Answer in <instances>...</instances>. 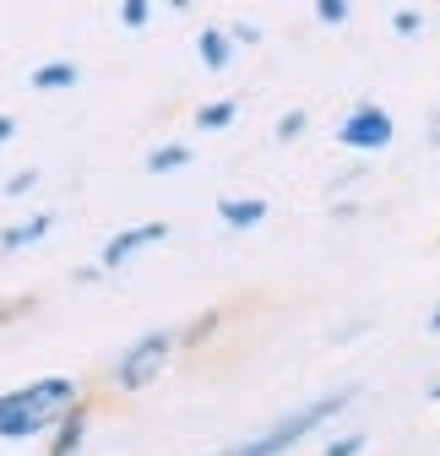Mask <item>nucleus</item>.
Masks as SVG:
<instances>
[{
	"mask_svg": "<svg viewBox=\"0 0 440 456\" xmlns=\"http://www.w3.org/2000/svg\"><path fill=\"white\" fill-rule=\"evenodd\" d=\"M71 403H82L71 375H44V380H28L17 391H0V440L49 435Z\"/></svg>",
	"mask_w": 440,
	"mask_h": 456,
	"instance_id": "f257e3e1",
	"label": "nucleus"
},
{
	"mask_svg": "<svg viewBox=\"0 0 440 456\" xmlns=\"http://www.w3.org/2000/svg\"><path fill=\"white\" fill-rule=\"evenodd\" d=\"M354 403V386H338V391H326V396H315L310 408H299V413H289V419H278L272 429H261L256 440H245V445H229V451H217V456H289L305 435H315L321 424H332L343 408Z\"/></svg>",
	"mask_w": 440,
	"mask_h": 456,
	"instance_id": "f03ea898",
	"label": "nucleus"
},
{
	"mask_svg": "<svg viewBox=\"0 0 440 456\" xmlns=\"http://www.w3.org/2000/svg\"><path fill=\"white\" fill-rule=\"evenodd\" d=\"M169 354H175V337L169 331H147V337H136L131 348L120 354V364L109 370V380H115V391H147L163 375Z\"/></svg>",
	"mask_w": 440,
	"mask_h": 456,
	"instance_id": "7ed1b4c3",
	"label": "nucleus"
},
{
	"mask_svg": "<svg viewBox=\"0 0 440 456\" xmlns=\"http://www.w3.org/2000/svg\"><path fill=\"white\" fill-rule=\"evenodd\" d=\"M397 142V120L380 103H354L338 120V147L348 152H387Z\"/></svg>",
	"mask_w": 440,
	"mask_h": 456,
	"instance_id": "20e7f679",
	"label": "nucleus"
},
{
	"mask_svg": "<svg viewBox=\"0 0 440 456\" xmlns=\"http://www.w3.org/2000/svg\"><path fill=\"white\" fill-rule=\"evenodd\" d=\"M169 240V223H136V228H120L115 240H109L103 250H98V272H120L126 261H136L142 250H152V245H163Z\"/></svg>",
	"mask_w": 440,
	"mask_h": 456,
	"instance_id": "39448f33",
	"label": "nucleus"
},
{
	"mask_svg": "<svg viewBox=\"0 0 440 456\" xmlns=\"http://www.w3.org/2000/svg\"><path fill=\"white\" fill-rule=\"evenodd\" d=\"M82 435H87V408L71 403V408L61 413V424H54V445H49V456H82Z\"/></svg>",
	"mask_w": 440,
	"mask_h": 456,
	"instance_id": "423d86ee",
	"label": "nucleus"
},
{
	"mask_svg": "<svg viewBox=\"0 0 440 456\" xmlns=\"http://www.w3.org/2000/svg\"><path fill=\"white\" fill-rule=\"evenodd\" d=\"M217 223L224 228H261L266 223V201L261 196H224L217 201Z\"/></svg>",
	"mask_w": 440,
	"mask_h": 456,
	"instance_id": "0eeeda50",
	"label": "nucleus"
},
{
	"mask_svg": "<svg viewBox=\"0 0 440 456\" xmlns=\"http://www.w3.org/2000/svg\"><path fill=\"white\" fill-rule=\"evenodd\" d=\"M33 93H71L77 82H82V66L77 61H44V66H33Z\"/></svg>",
	"mask_w": 440,
	"mask_h": 456,
	"instance_id": "6e6552de",
	"label": "nucleus"
},
{
	"mask_svg": "<svg viewBox=\"0 0 440 456\" xmlns=\"http://www.w3.org/2000/svg\"><path fill=\"white\" fill-rule=\"evenodd\" d=\"M196 54H201L207 71H229V66H234V38H229L224 28H201V33H196Z\"/></svg>",
	"mask_w": 440,
	"mask_h": 456,
	"instance_id": "1a4fd4ad",
	"label": "nucleus"
},
{
	"mask_svg": "<svg viewBox=\"0 0 440 456\" xmlns=\"http://www.w3.org/2000/svg\"><path fill=\"white\" fill-rule=\"evenodd\" d=\"M49 228H54V217H49V212H33L28 223H12V228H6V234H0V250H6V256H17V250H28V245H38V240L49 234Z\"/></svg>",
	"mask_w": 440,
	"mask_h": 456,
	"instance_id": "9d476101",
	"label": "nucleus"
},
{
	"mask_svg": "<svg viewBox=\"0 0 440 456\" xmlns=\"http://www.w3.org/2000/svg\"><path fill=\"white\" fill-rule=\"evenodd\" d=\"M240 120V103L234 98H217V103H201L196 109V131H229Z\"/></svg>",
	"mask_w": 440,
	"mask_h": 456,
	"instance_id": "9b49d317",
	"label": "nucleus"
},
{
	"mask_svg": "<svg viewBox=\"0 0 440 456\" xmlns=\"http://www.w3.org/2000/svg\"><path fill=\"white\" fill-rule=\"evenodd\" d=\"M191 158H196L191 147L169 142V147H158V152H147V163H142V168H147V175H180V168H185Z\"/></svg>",
	"mask_w": 440,
	"mask_h": 456,
	"instance_id": "f8f14e48",
	"label": "nucleus"
},
{
	"mask_svg": "<svg viewBox=\"0 0 440 456\" xmlns=\"http://www.w3.org/2000/svg\"><path fill=\"white\" fill-rule=\"evenodd\" d=\"M152 22V0H120V28L126 33H142Z\"/></svg>",
	"mask_w": 440,
	"mask_h": 456,
	"instance_id": "ddd939ff",
	"label": "nucleus"
},
{
	"mask_svg": "<svg viewBox=\"0 0 440 456\" xmlns=\"http://www.w3.org/2000/svg\"><path fill=\"white\" fill-rule=\"evenodd\" d=\"M354 17V0H315V22H326V28H343Z\"/></svg>",
	"mask_w": 440,
	"mask_h": 456,
	"instance_id": "4468645a",
	"label": "nucleus"
},
{
	"mask_svg": "<svg viewBox=\"0 0 440 456\" xmlns=\"http://www.w3.org/2000/svg\"><path fill=\"white\" fill-rule=\"evenodd\" d=\"M305 131H310V114H305V109H294V114H283V120H278V126H272V136H278V142H299Z\"/></svg>",
	"mask_w": 440,
	"mask_h": 456,
	"instance_id": "2eb2a0df",
	"label": "nucleus"
},
{
	"mask_svg": "<svg viewBox=\"0 0 440 456\" xmlns=\"http://www.w3.org/2000/svg\"><path fill=\"white\" fill-rule=\"evenodd\" d=\"M392 33H397V38H419V33H424V17H419L413 6H397V12H392Z\"/></svg>",
	"mask_w": 440,
	"mask_h": 456,
	"instance_id": "dca6fc26",
	"label": "nucleus"
},
{
	"mask_svg": "<svg viewBox=\"0 0 440 456\" xmlns=\"http://www.w3.org/2000/svg\"><path fill=\"white\" fill-rule=\"evenodd\" d=\"M364 451V435H343V440H332V445H326L321 456H359Z\"/></svg>",
	"mask_w": 440,
	"mask_h": 456,
	"instance_id": "f3484780",
	"label": "nucleus"
},
{
	"mask_svg": "<svg viewBox=\"0 0 440 456\" xmlns=\"http://www.w3.org/2000/svg\"><path fill=\"white\" fill-rule=\"evenodd\" d=\"M33 185H38V168H22V175H12V180H6V196H28Z\"/></svg>",
	"mask_w": 440,
	"mask_h": 456,
	"instance_id": "a211bd4d",
	"label": "nucleus"
},
{
	"mask_svg": "<svg viewBox=\"0 0 440 456\" xmlns=\"http://www.w3.org/2000/svg\"><path fill=\"white\" fill-rule=\"evenodd\" d=\"M224 33H229L234 44H245V49H250V44H261V28H256V22H234V28H224Z\"/></svg>",
	"mask_w": 440,
	"mask_h": 456,
	"instance_id": "6ab92c4d",
	"label": "nucleus"
},
{
	"mask_svg": "<svg viewBox=\"0 0 440 456\" xmlns=\"http://www.w3.org/2000/svg\"><path fill=\"white\" fill-rule=\"evenodd\" d=\"M12 136H17V120H12V114H0V147H6Z\"/></svg>",
	"mask_w": 440,
	"mask_h": 456,
	"instance_id": "aec40b11",
	"label": "nucleus"
},
{
	"mask_svg": "<svg viewBox=\"0 0 440 456\" xmlns=\"http://www.w3.org/2000/svg\"><path fill=\"white\" fill-rule=\"evenodd\" d=\"M429 331H435V337H440V305H435V315H429Z\"/></svg>",
	"mask_w": 440,
	"mask_h": 456,
	"instance_id": "412c9836",
	"label": "nucleus"
},
{
	"mask_svg": "<svg viewBox=\"0 0 440 456\" xmlns=\"http://www.w3.org/2000/svg\"><path fill=\"white\" fill-rule=\"evenodd\" d=\"M169 6H175V12H185V6H191V0H169Z\"/></svg>",
	"mask_w": 440,
	"mask_h": 456,
	"instance_id": "4be33fe9",
	"label": "nucleus"
},
{
	"mask_svg": "<svg viewBox=\"0 0 440 456\" xmlns=\"http://www.w3.org/2000/svg\"><path fill=\"white\" fill-rule=\"evenodd\" d=\"M429 396H435V403H440V380H435V386H429Z\"/></svg>",
	"mask_w": 440,
	"mask_h": 456,
	"instance_id": "5701e85b",
	"label": "nucleus"
}]
</instances>
